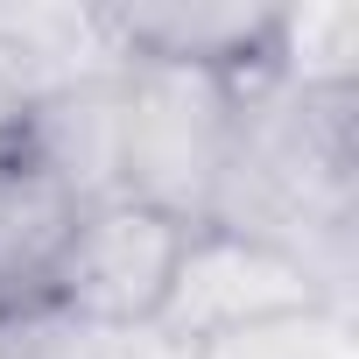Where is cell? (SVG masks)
<instances>
[{
    "label": "cell",
    "mask_w": 359,
    "mask_h": 359,
    "mask_svg": "<svg viewBox=\"0 0 359 359\" xmlns=\"http://www.w3.org/2000/svg\"><path fill=\"white\" fill-rule=\"evenodd\" d=\"M191 219L162 205H141L127 191L92 198L57 254V275L43 289V317L85 324V331H155L176 289V268L191 254Z\"/></svg>",
    "instance_id": "obj_2"
},
{
    "label": "cell",
    "mask_w": 359,
    "mask_h": 359,
    "mask_svg": "<svg viewBox=\"0 0 359 359\" xmlns=\"http://www.w3.org/2000/svg\"><path fill=\"white\" fill-rule=\"evenodd\" d=\"M78 212L85 198L0 120V324L43 317V289L57 275Z\"/></svg>",
    "instance_id": "obj_5"
},
{
    "label": "cell",
    "mask_w": 359,
    "mask_h": 359,
    "mask_svg": "<svg viewBox=\"0 0 359 359\" xmlns=\"http://www.w3.org/2000/svg\"><path fill=\"white\" fill-rule=\"evenodd\" d=\"M113 64H169L240 92L289 78V8H233V0H162V8H99Z\"/></svg>",
    "instance_id": "obj_4"
},
{
    "label": "cell",
    "mask_w": 359,
    "mask_h": 359,
    "mask_svg": "<svg viewBox=\"0 0 359 359\" xmlns=\"http://www.w3.org/2000/svg\"><path fill=\"white\" fill-rule=\"evenodd\" d=\"M247 99L254 92L198 71L120 64V191L191 226H212Z\"/></svg>",
    "instance_id": "obj_1"
},
{
    "label": "cell",
    "mask_w": 359,
    "mask_h": 359,
    "mask_svg": "<svg viewBox=\"0 0 359 359\" xmlns=\"http://www.w3.org/2000/svg\"><path fill=\"white\" fill-rule=\"evenodd\" d=\"M310 310H331V289L303 247L268 240V233H240V226H198L155 331L176 352H198L226 331L310 317Z\"/></svg>",
    "instance_id": "obj_3"
},
{
    "label": "cell",
    "mask_w": 359,
    "mask_h": 359,
    "mask_svg": "<svg viewBox=\"0 0 359 359\" xmlns=\"http://www.w3.org/2000/svg\"><path fill=\"white\" fill-rule=\"evenodd\" d=\"M184 359H345V338H338L331 310H310V317H275V324L226 331V338H212Z\"/></svg>",
    "instance_id": "obj_6"
}]
</instances>
